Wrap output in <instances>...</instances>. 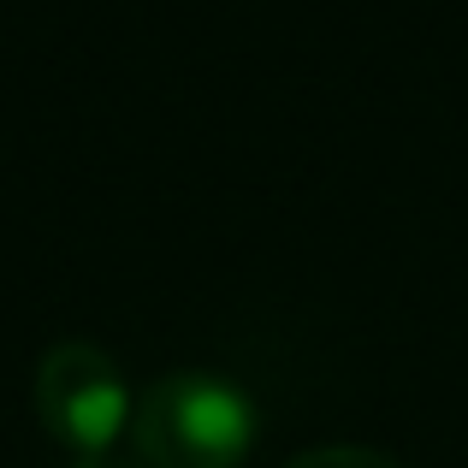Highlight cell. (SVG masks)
<instances>
[{
    "label": "cell",
    "mask_w": 468,
    "mask_h": 468,
    "mask_svg": "<svg viewBox=\"0 0 468 468\" xmlns=\"http://www.w3.org/2000/svg\"><path fill=\"white\" fill-rule=\"evenodd\" d=\"M255 433L261 403L214 367H172L131 403V451L143 468H238Z\"/></svg>",
    "instance_id": "obj_1"
},
{
    "label": "cell",
    "mask_w": 468,
    "mask_h": 468,
    "mask_svg": "<svg viewBox=\"0 0 468 468\" xmlns=\"http://www.w3.org/2000/svg\"><path fill=\"white\" fill-rule=\"evenodd\" d=\"M131 403L119 362L90 338H54L36 362V415L78 457H113L131 433Z\"/></svg>",
    "instance_id": "obj_2"
},
{
    "label": "cell",
    "mask_w": 468,
    "mask_h": 468,
    "mask_svg": "<svg viewBox=\"0 0 468 468\" xmlns=\"http://www.w3.org/2000/svg\"><path fill=\"white\" fill-rule=\"evenodd\" d=\"M279 468H410V463L379 445H362V439H332V445H309L297 457H285Z\"/></svg>",
    "instance_id": "obj_3"
},
{
    "label": "cell",
    "mask_w": 468,
    "mask_h": 468,
    "mask_svg": "<svg viewBox=\"0 0 468 468\" xmlns=\"http://www.w3.org/2000/svg\"><path fill=\"white\" fill-rule=\"evenodd\" d=\"M71 468H143L137 457H78Z\"/></svg>",
    "instance_id": "obj_4"
}]
</instances>
